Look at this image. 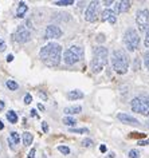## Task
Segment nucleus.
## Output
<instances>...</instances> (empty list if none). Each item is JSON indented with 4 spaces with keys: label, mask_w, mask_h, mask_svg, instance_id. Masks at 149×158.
Returning <instances> with one entry per match:
<instances>
[{
    "label": "nucleus",
    "mask_w": 149,
    "mask_h": 158,
    "mask_svg": "<svg viewBox=\"0 0 149 158\" xmlns=\"http://www.w3.org/2000/svg\"><path fill=\"white\" fill-rule=\"evenodd\" d=\"M39 58L42 59L43 63H46L47 66L55 67L61 63L62 59V47L58 43H47L45 47H42L40 52H39Z\"/></svg>",
    "instance_id": "nucleus-1"
},
{
    "label": "nucleus",
    "mask_w": 149,
    "mask_h": 158,
    "mask_svg": "<svg viewBox=\"0 0 149 158\" xmlns=\"http://www.w3.org/2000/svg\"><path fill=\"white\" fill-rule=\"evenodd\" d=\"M94 58L90 62V69L94 74H98L104 70V67L108 64V48L104 46H98L93 51Z\"/></svg>",
    "instance_id": "nucleus-2"
},
{
    "label": "nucleus",
    "mask_w": 149,
    "mask_h": 158,
    "mask_svg": "<svg viewBox=\"0 0 149 158\" xmlns=\"http://www.w3.org/2000/svg\"><path fill=\"white\" fill-rule=\"evenodd\" d=\"M112 66L117 74H126L129 69V58L124 50H114L112 52Z\"/></svg>",
    "instance_id": "nucleus-3"
},
{
    "label": "nucleus",
    "mask_w": 149,
    "mask_h": 158,
    "mask_svg": "<svg viewBox=\"0 0 149 158\" xmlns=\"http://www.w3.org/2000/svg\"><path fill=\"white\" fill-rule=\"evenodd\" d=\"M130 107L134 113L148 117L149 115V97L148 95H140V97L133 98L132 102H130Z\"/></svg>",
    "instance_id": "nucleus-4"
},
{
    "label": "nucleus",
    "mask_w": 149,
    "mask_h": 158,
    "mask_svg": "<svg viewBox=\"0 0 149 158\" xmlns=\"http://www.w3.org/2000/svg\"><path fill=\"white\" fill-rule=\"evenodd\" d=\"M124 43H125V46H126L128 51H130V52L137 50V47L140 44V36L134 28H128L125 31Z\"/></svg>",
    "instance_id": "nucleus-5"
},
{
    "label": "nucleus",
    "mask_w": 149,
    "mask_h": 158,
    "mask_svg": "<svg viewBox=\"0 0 149 158\" xmlns=\"http://www.w3.org/2000/svg\"><path fill=\"white\" fill-rule=\"evenodd\" d=\"M136 24L140 31H148L149 28V10H140L136 14Z\"/></svg>",
    "instance_id": "nucleus-6"
},
{
    "label": "nucleus",
    "mask_w": 149,
    "mask_h": 158,
    "mask_svg": "<svg viewBox=\"0 0 149 158\" xmlns=\"http://www.w3.org/2000/svg\"><path fill=\"white\" fill-rule=\"evenodd\" d=\"M98 12H100V3H98V2H92L89 4L87 8H86L85 19L87 22H90V23L96 22L97 16H98Z\"/></svg>",
    "instance_id": "nucleus-7"
},
{
    "label": "nucleus",
    "mask_w": 149,
    "mask_h": 158,
    "mask_svg": "<svg viewBox=\"0 0 149 158\" xmlns=\"http://www.w3.org/2000/svg\"><path fill=\"white\" fill-rule=\"evenodd\" d=\"M14 39H15V42H18V43H27V42L31 40V32L24 26H20V27H18L16 31H15Z\"/></svg>",
    "instance_id": "nucleus-8"
},
{
    "label": "nucleus",
    "mask_w": 149,
    "mask_h": 158,
    "mask_svg": "<svg viewBox=\"0 0 149 158\" xmlns=\"http://www.w3.org/2000/svg\"><path fill=\"white\" fill-rule=\"evenodd\" d=\"M45 35H46L47 39H58L63 35V32H62V30L58 26L50 24V26H47V28L45 31Z\"/></svg>",
    "instance_id": "nucleus-9"
},
{
    "label": "nucleus",
    "mask_w": 149,
    "mask_h": 158,
    "mask_svg": "<svg viewBox=\"0 0 149 158\" xmlns=\"http://www.w3.org/2000/svg\"><path fill=\"white\" fill-rule=\"evenodd\" d=\"M117 118H118L120 122H122V123H125V125L140 126L138 119H136V118H133L132 115H128V114H125V113H118L117 114Z\"/></svg>",
    "instance_id": "nucleus-10"
},
{
    "label": "nucleus",
    "mask_w": 149,
    "mask_h": 158,
    "mask_svg": "<svg viewBox=\"0 0 149 158\" xmlns=\"http://www.w3.org/2000/svg\"><path fill=\"white\" fill-rule=\"evenodd\" d=\"M63 60H65V63L66 64H69V66H73V64H75V63H78L81 60L77 56L74 52H71L70 51V48L69 50H66L65 52H63Z\"/></svg>",
    "instance_id": "nucleus-11"
},
{
    "label": "nucleus",
    "mask_w": 149,
    "mask_h": 158,
    "mask_svg": "<svg viewBox=\"0 0 149 158\" xmlns=\"http://www.w3.org/2000/svg\"><path fill=\"white\" fill-rule=\"evenodd\" d=\"M129 8H130V2H117L114 3V14L118 15V14H124V12H128Z\"/></svg>",
    "instance_id": "nucleus-12"
},
{
    "label": "nucleus",
    "mask_w": 149,
    "mask_h": 158,
    "mask_svg": "<svg viewBox=\"0 0 149 158\" xmlns=\"http://www.w3.org/2000/svg\"><path fill=\"white\" fill-rule=\"evenodd\" d=\"M102 19L104 22H109L110 24H116V22H117V15L114 14V11L110 10V8H106L102 12Z\"/></svg>",
    "instance_id": "nucleus-13"
},
{
    "label": "nucleus",
    "mask_w": 149,
    "mask_h": 158,
    "mask_svg": "<svg viewBox=\"0 0 149 158\" xmlns=\"http://www.w3.org/2000/svg\"><path fill=\"white\" fill-rule=\"evenodd\" d=\"M83 97H85V94L81 90H71V91L67 93V98L70 101H78V99H82Z\"/></svg>",
    "instance_id": "nucleus-14"
},
{
    "label": "nucleus",
    "mask_w": 149,
    "mask_h": 158,
    "mask_svg": "<svg viewBox=\"0 0 149 158\" xmlns=\"http://www.w3.org/2000/svg\"><path fill=\"white\" fill-rule=\"evenodd\" d=\"M28 11V7H27V4L24 2H20L18 6V11H16V16L18 18H23L26 15V12Z\"/></svg>",
    "instance_id": "nucleus-15"
},
{
    "label": "nucleus",
    "mask_w": 149,
    "mask_h": 158,
    "mask_svg": "<svg viewBox=\"0 0 149 158\" xmlns=\"http://www.w3.org/2000/svg\"><path fill=\"white\" fill-rule=\"evenodd\" d=\"M70 51L75 54L79 59H83V56H85V51H83V48H82V47H79V46H71V47H70Z\"/></svg>",
    "instance_id": "nucleus-16"
},
{
    "label": "nucleus",
    "mask_w": 149,
    "mask_h": 158,
    "mask_svg": "<svg viewBox=\"0 0 149 158\" xmlns=\"http://www.w3.org/2000/svg\"><path fill=\"white\" fill-rule=\"evenodd\" d=\"M22 139H23V145L30 146L31 143H32V141H34V135H32V134H31V133L26 131V133H23Z\"/></svg>",
    "instance_id": "nucleus-17"
},
{
    "label": "nucleus",
    "mask_w": 149,
    "mask_h": 158,
    "mask_svg": "<svg viewBox=\"0 0 149 158\" xmlns=\"http://www.w3.org/2000/svg\"><path fill=\"white\" fill-rule=\"evenodd\" d=\"M63 111L67 114V115H73V114H79L82 111L81 106H70V107H66Z\"/></svg>",
    "instance_id": "nucleus-18"
},
{
    "label": "nucleus",
    "mask_w": 149,
    "mask_h": 158,
    "mask_svg": "<svg viewBox=\"0 0 149 158\" xmlns=\"http://www.w3.org/2000/svg\"><path fill=\"white\" fill-rule=\"evenodd\" d=\"M7 119H8L10 123H16L18 122V114L14 111V110H10V111H7Z\"/></svg>",
    "instance_id": "nucleus-19"
},
{
    "label": "nucleus",
    "mask_w": 149,
    "mask_h": 158,
    "mask_svg": "<svg viewBox=\"0 0 149 158\" xmlns=\"http://www.w3.org/2000/svg\"><path fill=\"white\" fill-rule=\"evenodd\" d=\"M62 122H63V125L70 126V127H74V126L77 125V119L73 117H65L63 119H62Z\"/></svg>",
    "instance_id": "nucleus-20"
},
{
    "label": "nucleus",
    "mask_w": 149,
    "mask_h": 158,
    "mask_svg": "<svg viewBox=\"0 0 149 158\" xmlns=\"http://www.w3.org/2000/svg\"><path fill=\"white\" fill-rule=\"evenodd\" d=\"M54 4H55V6H61V7L71 6V4H74V0H59V2H55Z\"/></svg>",
    "instance_id": "nucleus-21"
},
{
    "label": "nucleus",
    "mask_w": 149,
    "mask_h": 158,
    "mask_svg": "<svg viewBox=\"0 0 149 158\" xmlns=\"http://www.w3.org/2000/svg\"><path fill=\"white\" fill-rule=\"evenodd\" d=\"M6 85H7V87H8L10 90H12V91H15V90L19 89V85H18L15 81H7Z\"/></svg>",
    "instance_id": "nucleus-22"
},
{
    "label": "nucleus",
    "mask_w": 149,
    "mask_h": 158,
    "mask_svg": "<svg viewBox=\"0 0 149 158\" xmlns=\"http://www.w3.org/2000/svg\"><path fill=\"white\" fill-rule=\"evenodd\" d=\"M10 138H11V141L14 142V143H19L20 142V135L16 133V131H12L10 134Z\"/></svg>",
    "instance_id": "nucleus-23"
},
{
    "label": "nucleus",
    "mask_w": 149,
    "mask_h": 158,
    "mask_svg": "<svg viewBox=\"0 0 149 158\" xmlns=\"http://www.w3.org/2000/svg\"><path fill=\"white\" fill-rule=\"evenodd\" d=\"M70 133H75V134H85V133H89V129H75V127H70L69 129Z\"/></svg>",
    "instance_id": "nucleus-24"
},
{
    "label": "nucleus",
    "mask_w": 149,
    "mask_h": 158,
    "mask_svg": "<svg viewBox=\"0 0 149 158\" xmlns=\"http://www.w3.org/2000/svg\"><path fill=\"white\" fill-rule=\"evenodd\" d=\"M128 156H129V158H140V152L136 149H132Z\"/></svg>",
    "instance_id": "nucleus-25"
},
{
    "label": "nucleus",
    "mask_w": 149,
    "mask_h": 158,
    "mask_svg": "<svg viewBox=\"0 0 149 158\" xmlns=\"http://www.w3.org/2000/svg\"><path fill=\"white\" fill-rule=\"evenodd\" d=\"M58 150L62 153V154H65V156H67V154H70V149L67 148V146H63V145H61V146H58Z\"/></svg>",
    "instance_id": "nucleus-26"
},
{
    "label": "nucleus",
    "mask_w": 149,
    "mask_h": 158,
    "mask_svg": "<svg viewBox=\"0 0 149 158\" xmlns=\"http://www.w3.org/2000/svg\"><path fill=\"white\" fill-rule=\"evenodd\" d=\"M144 64H145V67L149 70V51H147V52L144 54Z\"/></svg>",
    "instance_id": "nucleus-27"
},
{
    "label": "nucleus",
    "mask_w": 149,
    "mask_h": 158,
    "mask_svg": "<svg viewBox=\"0 0 149 158\" xmlns=\"http://www.w3.org/2000/svg\"><path fill=\"white\" fill-rule=\"evenodd\" d=\"M82 145H83L85 148H90V146L93 145V141L90 139V138H86V139H83V141H82Z\"/></svg>",
    "instance_id": "nucleus-28"
},
{
    "label": "nucleus",
    "mask_w": 149,
    "mask_h": 158,
    "mask_svg": "<svg viewBox=\"0 0 149 158\" xmlns=\"http://www.w3.org/2000/svg\"><path fill=\"white\" fill-rule=\"evenodd\" d=\"M140 66H141V60H140V59L138 58H136L134 59V64H133V70H140Z\"/></svg>",
    "instance_id": "nucleus-29"
},
{
    "label": "nucleus",
    "mask_w": 149,
    "mask_h": 158,
    "mask_svg": "<svg viewBox=\"0 0 149 158\" xmlns=\"http://www.w3.org/2000/svg\"><path fill=\"white\" fill-rule=\"evenodd\" d=\"M31 102H32V97H31V94H26V95H24V103L30 105Z\"/></svg>",
    "instance_id": "nucleus-30"
},
{
    "label": "nucleus",
    "mask_w": 149,
    "mask_h": 158,
    "mask_svg": "<svg viewBox=\"0 0 149 158\" xmlns=\"http://www.w3.org/2000/svg\"><path fill=\"white\" fill-rule=\"evenodd\" d=\"M35 153H36V149L32 148L30 150V153H28V156H27V158H35Z\"/></svg>",
    "instance_id": "nucleus-31"
},
{
    "label": "nucleus",
    "mask_w": 149,
    "mask_h": 158,
    "mask_svg": "<svg viewBox=\"0 0 149 158\" xmlns=\"http://www.w3.org/2000/svg\"><path fill=\"white\" fill-rule=\"evenodd\" d=\"M144 44H145V47H148V48H149V30L147 31V35H145V40H144Z\"/></svg>",
    "instance_id": "nucleus-32"
},
{
    "label": "nucleus",
    "mask_w": 149,
    "mask_h": 158,
    "mask_svg": "<svg viewBox=\"0 0 149 158\" xmlns=\"http://www.w3.org/2000/svg\"><path fill=\"white\" fill-rule=\"evenodd\" d=\"M6 42L3 40V39H0V52H2V51H4L6 50Z\"/></svg>",
    "instance_id": "nucleus-33"
},
{
    "label": "nucleus",
    "mask_w": 149,
    "mask_h": 158,
    "mask_svg": "<svg viewBox=\"0 0 149 158\" xmlns=\"http://www.w3.org/2000/svg\"><path fill=\"white\" fill-rule=\"evenodd\" d=\"M42 130H43V133L49 131V125H47L46 122H42Z\"/></svg>",
    "instance_id": "nucleus-34"
},
{
    "label": "nucleus",
    "mask_w": 149,
    "mask_h": 158,
    "mask_svg": "<svg viewBox=\"0 0 149 158\" xmlns=\"http://www.w3.org/2000/svg\"><path fill=\"white\" fill-rule=\"evenodd\" d=\"M140 146H147V145H149V139H147V141H138L137 142Z\"/></svg>",
    "instance_id": "nucleus-35"
},
{
    "label": "nucleus",
    "mask_w": 149,
    "mask_h": 158,
    "mask_svg": "<svg viewBox=\"0 0 149 158\" xmlns=\"http://www.w3.org/2000/svg\"><path fill=\"white\" fill-rule=\"evenodd\" d=\"M12 60H14V55L12 54L7 55V62H12Z\"/></svg>",
    "instance_id": "nucleus-36"
},
{
    "label": "nucleus",
    "mask_w": 149,
    "mask_h": 158,
    "mask_svg": "<svg viewBox=\"0 0 149 158\" xmlns=\"http://www.w3.org/2000/svg\"><path fill=\"white\" fill-rule=\"evenodd\" d=\"M4 106H6V102L4 101H0V111L4 109Z\"/></svg>",
    "instance_id": "nucleus-37"
},
{
    "label": "nucleus",
    "mask_w": 149,
    "mask_h": 158,
    "mask_svg": "<svg viewBox=\"0 0 149 158\" xmlns=\"http://www.w3.org/2000/svg\"><path fill=\"white\" fill-rule=\"evenodd\" d=\"M112 4H114V2H112V0H108V2H105V6H106V7L112 6Z\"/></svg>",
    "instance_id": "nucleus-38"
},
{
    "label": "nucleus",
    "mask_w": 149,
    "mask_h": 158,
    "mask_svg": "<svg viewBox=\"0 0 149 158\" xmlns=\"http://www.w3.org/2000/svg\"><path fill=\"white\" fill-rule=\"evenodd\" d=\"M100 150H101L102 153H105V152H106V146H105V145H101V146H100Z\"/></svg>",
    "instance_id": "nucleus-39"
},
{
    "label": "nucleus",
    "mask_w": 149,
    "mask_h": 158,
    "mask_svg": "<svg viewBox=\"0 0 149 158\" xmlns=\"http://www.w3.org/2000/svg\"><path fill=\"white\" fill-rule=\"evenodd\" d=\"M38 109H39V110H42V111H45V106H43L42 103H39V105H38Z\"/></svg>",
    "instance_id": "nucleus-40"
},
{
    "label": "nucleus",
    "mask_w": 149,
    "mask_h": 158,
    "mask_svg": "<svg viewBox=\"0 0 149 158\" xmlns=\"http://www.w3.org/2000/svg\"><path fill=\"white\" fill-rule=\"evenodd\" d=\"M39 97H40V98H43V99H46V98H47L45 93H39Z\"/></svg>",
    "instance_id": "nucleus-41"
},
{
    "label": "nucleus",
    "mask_w": 149,
    "mask_h": 158,
    "mask_svg": "<svg viewBox=\"0 0 149 158\" xmlns=\"http://www.w3.org/2000/svg\"><path fill=\"white\" fill-rule=\"evenodd\" d=\"M31 115H32V117H36V110H31Z\"/></svg>",
    "instance_id": "nucleus-42"
},
{
    "label": "nucleus",
    "mask_w": 149,
    "mask_h": 158,
    "mask_svg": "<svg viewBox=\"0 0 149 158\" xmlns=\"http://www.w3.org/2000/svg\"><path fill=\"white\" fill-rule=\"evenodd\" d=\"M3 129H4V123H3V122L0 121V130H3Z\"/></svg>",
    "instance_id": "nucleus-43"
},
{
    "label": "nucleus",
    "mask_w": 149,
    "mask_h": 158,
    "mask_svg": "<svg viewBox=\"0 0 149 158\" xmlns=\"http://www.w3.org/2000/svg\"><path fill=\"white\" fill-rule=\"evenodd\" d=\"M147 126H148V127H149V121H148V123H147Z\"/></svg>",
    "instance_id": "nucleus-44"
}]
</instances>
